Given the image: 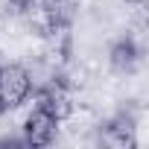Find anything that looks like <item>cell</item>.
Segmentation results:
<instances>
[{"instance_id":"7a4b0ae2","label":"cell","mask_w":149,"mask_h":149,"mask_svg":"<svg viewBox=\"0 0 149 149\" xmlns=\"http://www.w3.org/2000/svg\"><path fill=\"white\" fill-rule=\"evenodd\" d=\"M56 132H58V120L38 105L21 123V134H24L26 146H50V143H56Z\"/></svg>"},{"instance_id":"6da1fadb","label":"cell","mask_w":149,"mask_h":149,"mask_svg":"<svg viewBox=\"0 0 149 149\" xmlns=\"http://www.w3.org/2000/svg\"><path fill=\"white\" fill-rule=\"evenodd\" d=\"M29 94H32V82L26 67L21 61H3L0 64V108H12Z\"/></svg>"},{"instance_id":"3957f363","label":"cell","mask_w":149,"mask_h":149,"mask_svg":"<svg viewBox=\"0 0 149 149\" xmlns=\"http://www.w3.org/2000/svg\"><path fill=\"white\" fill-rule=\"evenodd\" d=\"M132 3H137V0H132Z\"/></svg>"}]
</instances>
